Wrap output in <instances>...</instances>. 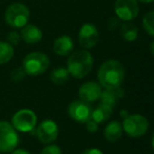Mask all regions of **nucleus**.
Instances as JSON below:
<instances>
[{
	"instance_id": "14",
	"label": "nucleus",
	"mask_w": 154,
	"mask_h": 154,
	"mask_svg": "<svg viewBox=\"0 0 154 154\" xmlns=\"http://www.w3.org/2000/svg\"><path fill=\"white\" fill-rule=\"evenodd\" d=\"M21 37L26 43L34 45L42 39V32L38 26L34 24H26L23 28H21Z\"/></svg>"
},
{
	"instance_id": "15",
	"label": "nucleus",
	"mask_w": 154,
	"mask_h": 154,
	"mask_svg": "<svg viewBox=\"0 0 154 154\" xmlns=\"http://www.w3.org/2000/svg\"><path fill=\"white\" fill-rule=\"evenodd\" d=\"M103 135H105V138L107 139V141H109V143H115V141L119 140L122 135V124L117 120L110 122L105 128Z\"/></svg>"
},
{
	"instance_id": "8",
	"label": "nucleus",
	"mask_w": 154,
	"mask_h": 154,
	"mask_svg": "<svg viewBox=\"0 0 154 154\" xmlns=\"http://www.w3.org/2000/svg\"><path fill=\"white\" fill-rule=\"evenodd\" d=\"M115 14L122 21H130L137 17L139 7L137 0H116L114 5Z\"/></svg>"
},
{
	"instance_id": "4",
	"label": "nucleus",
	"mask_w": 154,
	"mask_h": 154,
	"mask_svg": "<svg viewBox=\"0 0 154 154\" xmlns=\"http://www.w3.org/2000/svg\"><path fill=\"white\" fill-rule=\"evenodd\" d=\"M122 127V131H125L128 136L137 138L145 135L149 130V120L140 114H131L124 118Z\"/></svg>"
},
{
	"instance_id": "2",
	"label": "nucleus",
	"mask_w": 154,
	"mask_h": 154,
	"mask_svg": "<svg viewBox=\"0 0 154 154\" xmlns=\"http://www.w3.org/2000/svg\"><path fill=\"white\" fill-rule=\"evenodd\" d=\"M93 63L92 54L87 50H79L70 55L66 62V70L73 77L82 79L90 74Z\"/></svg>"
},
{
	"instance_id": "29",
	"label": "nucleus",
	"mask_w": 154,
	"mask_h": 154,
	"mask_svg": "<svg viewBox=\"0 0 154 154\" xmlns=\"http://www.w3.org/2000/svg\"><path fill=\"white\" fill-rule=\"evenodd\" d=\"M153 45H154L153 42L150 43V51H151V54H153V53H154V52H153Z\"/></svg>"
},
{
	"instance_id": "17",
	"label": "nucleus",
	"mask_w": 154,
	"mask_h": 154,
	"mask_svg": "<svg viewBox=\"0 0 154 154\" xmlns=\"http://www.w3.org/2000/svg\"><path fill=\"white\" fill-rule=\"evenodd\" d=\"M69 77H70V74H69L66 68H61V66L54 69L50 74L51 82L53 84L57 85V86H62V85L66 84L69 80Z\"/></svg>"
},
{
	"instance_id": "10",
	"label": "nucleus",
	"mask_w": 154,
	"mask_h": 154,
	"mask_svg": "<svg viewBox=\"0 0 154 154\" xmlns=\"http://www.w3.org/2000/svg\"><path fill=\"white\" fill-rule=\"evenodd\" d=\"M99 34L97 28L92 23H85L78 33V42L84 49H92L97 45Z\"/></svg>"
},
{
	"instance_id": "12",
	"label": "nucleus",
	"mask_w": 154,
	"mask_h": 154,
	"mask_svg": "<svg viewBox=\"0 0 154 154\" xmlns=\"http://www.w3.org/2000/svg\"><path fill=\"white\" fill-rule=\"evenodd\" d=\"M101 91L103 90H101V87L99 84L95 82H88L80 86L79 90H78V95L80 97V100L88 103H92L99 99Z\"/></svg>"
},
{
	"instance_id": "16",
	"label": "nucleus",
	"mask_w": 154,
	"mask_h": 154,
	"mask_svg": "<svg viewBox=\"0 0 154 154\" xmlns=\"http://www.w3.org/2000/svg\"><path fill=\"white\" fill-rule=\"evenodd\" d=\"M113 108L110 106L106 105V103H100L95 110H92L91 113V119H93L97 124H103V122H107L112 115L113 112Z\"/></svg>"
},
{
	"instance_id": "24",
	"label": "nucleus",
	"mask_w": 154,
	"mask_h": 154,
	"mask_svg": "<svg viewBox=\"0 0 154 154\" xmlns=\"http://www.w3.org/2000/svg\"><path fill=\"white\" fill-rule=\"evenodd\" d=\"M86 125H87V130H88L90 133H95V132H97V130H98V124L95 122L93 119H91V118L87 120Z\"/></svg>"
},
{
	"instance_id": "6",
	"label": "nucleus",
	"mask_w": 154,
	"mask_h": 154,
	"mask_svg": "<svg viewBox=\"0 0 154 154\" xmlns=\"http://www.w3.org/2000/svg\"><path fill=\"white\" fill-rule=\"evenodd\" d=\"M19 135L12 124L7 120H0V152L8 153L17 148Z\"/></svg>"
},
{
	"instance_id": "22",
	"label": "nucleus",
	"mask_w": 154,
	"mask_h": 154,
	"mask_svg": "<svg viewBox=\"0 0 154 154\" xmlns=\"http://www.w3.org/2000/svg\"><path fill=\"white\" fill-rule=\"evenodd\" d=\"M40 154H62V152L57 145H48L41 150Z\"/></svg>"
},
{
	"instance_id": "20",
	"label": "nucleus",
	"mask_w": 154,
	"mask_h": 154,
	"mask_svg": "<svg viewBox=\"0 0 154 154\" xmlns=\"http://www.w3.org/2000/svg\"><path fill=\"white\" fill-rule=\"evenodd\" d=\"M143 30L148 33L151 37L154 36V13L149 12L143 18Z\"/></svg>"
},
{
	"instance_id": "21",
	"label": "nucleus",
	"mask_w": 154,
	"mask_h": 154,
	"mask_svg": "<svg viewBox=\"0 0 154 154\" xmlns=\"http://www.w3.org/2000/svg\"><path fill=\"white\" fill-rule=\"evenodd\" d=\"M26 72L23 71L22 68H15L13 71L11 72L10 76H11V79L15 82H19L21 80L24 79V77H26Z\"/></svg>"
},
{
	"instance_id": "5",
	"label": "nucleus",
	"mask_w": 154,
	"mask_h": 154,
	"mask_svg": "<svg viewBox=\"0 0 154 154\" xmlns=\"http://www.w3.org/2000/svg\"><path fill=\"white\" fill-rule=\"evenodd\" d=\"M5 22L14 29H21L30 19V10L23 3L16 2L9 5L5 13Z\"/></svg>"
},
{
	"instance_id": "26",
	"label": "nucleus",
	"mask_w": 154,
	"mask_h": 154,
	"mask_svg": "<svg viewBox=\"0 0 154 154\" xmlns=\"http://www.w3.org/2000/svg\"><path fill=\"white\" fill-rule=\"evenodd\" d=\"M118 24V21L115 19V18H111L110 19V22H109V29L110 30H114V29L117 26Z\"/></svg>"
},
{
	"instance_id": "19",
	"label": "nucleus",
	"mask_w": 154,
	"mask_h": 154,
	"mask_svg": "<svg viewBox=\"0 0 154 154\" xmlns=\"http://www.w3.org/2000/svg\"><path fill=\"white\" fill-rule=\"evenodd\" d=\"M14 56V48L9 42L0 41V64L9 62Z\"/></svg>"
},
{
	"instance_id": "18",
	"label": "nucleus",
	"mask_w": 154,
	"mask_h": 154,
	"mask_svg": "<svg viewBox=\"0 0 154 154\" xmlns=\"http://www.w3.org/2000/svg\"><path fill=\"white\" fill-rule=\"evenodd\" d=\"M120 35L126 41H134L138 36V29L135 24L127 21L120 28Z\"/></svg>"
},
{
	"instance_id": "9",
	"label": "nucleus",
	"mask_w": 154,
	"mask_h": 154,
	"mask_svg": "<svg viewBox=\"0 0 154 154\" xmlns=\"http://www.w3.org/2000/svg\"><path fill=\"white\" fill-rule=\"evenodd\" d=\"M92 110L90 103L82 100H74L69 105L68 114L73 120L84 124L91 118Z\"/></svg>"
},
{
	"instance_id": "25",
	"label": "nucleus",
	"mask_w": 154,
	"mask_h": 154,
	"mask_svg": "<svg viewBox=\"0 0 154 154\" xmlns=\"http://www.w3.org/2000/svg\"><path fill=\"white\" fill-rule=\"evenodd\" d=\"M82 154H103V151H100L99 149H96V148H89V149L85 150Z\"/></svg>"
},
{
	"instance_id": "3",
	"label": "nucleus",
	"mask_w": 154,
	"mask_h": 154,
	"mask_svg": "<svg viewBox=\"0 0 154 154\" xmlns=\"http://www.w3.org/2000/svg\"><path fill=\"white\" fill-rule=\"evenodd\" d=\"M50 58L41 52H32L22 60V66L26 74L31 76L41 75L49 69Z\"/></svg>"
},
{
	"instance_id": "1",
	"label": "nucleus",
	"mask_w": 154,
	"mask_h": 154,
	"mask_svg": "<svg viewBox=\"0 0 154 154\" xmlns=\"http://www.w3.org/2000/svg\"><path fill=\"white\" fill-rule=\"evenodd\" d=\"M97 77L101 88L105 90H115L124 82L125 68L118 60H107L100 66Z\"/></svg>"
},
{
	"instance_id": "27",
	"label": "nucleus",
	"mask_w": 154,
	"mask_h": 154,
	"mask_svg": "<svg viewBox=\"0 0 154 154\" xmlns=\"http://www.w3.org/2000/svg\"><path fill=\"white\" fill-rule=\"evenodd\" d=\"M12 154H31V153L24 149H15L12 151Z\"/></svg>"
},
{
	"instance_id": "28",
	"label": "nucleus",
	"mask_w": 154,
	"mask_h": 154,
	"mask_svg": "<svg viewBox=\"0 0 154 154\" xmlns=\"http://www.w3.org/2000/svg\"><path fill=\"white\" fill-rule=\"evenodd\" d=\"M137 1H140V2H143V3H151V2H153L154 0H137Z\"/></svg>"
},
{
	"instance_id": "23",
	"label": "nucleus",
	"mask_w": 154,
	"mask_h": 154,
	"mask_svg": "<svg viewBox=\"0 0 154 154\" xmlns=\"http://www.w3.org/2000/svg\"><path fill=\"white\" fill-rule=\"evenodd\" d=\"M20 39H21V37L17 32H10L8 34V42L11 45H17L19 43Z\"/></svg>"
},
{
	"instance_id": "11",
	"label": "nucleus",
	"mask_w": 154,
	"mask_h": 154,
	"mask_svg": "<svg viewBox=\"0 0 154 154\" xmlns=\"http://www.w3.org/2000/svg\"><path fill=\"white\" fill-rule=\"evenodd\" d=\"M58 126L54 120L45 119L39 124L36 129V135L42 143H51L58 137Z\"/></svg>"
},
{
	"instance_id": "7",
	"label": "nucleus",
	"mask_w": 154,
	"mask_h": 154,
	"mask_svg": "<svg viewBox=\"0 0 154 154\" xmlns=\"http://www.w3.org/2000/svg\"><path fill=\"white\" fill-rule=\"evenodd\" d=\"M37 125V115L30 109H21L12 117V126L16 131L22 133L31 132Z\"/></svg>"
},
{
	"instance_id": "13",
	"label": "nucleus",
	"mask_w": 154,
	"mask_h": 154,
	"mask_svg": "<svg viewBox=\"0 0 154 154\" xmlns=\"http://www.w3.org/2000/svg\"><path fill=\"white\" fill-rule=\"evenodd\" d=\"M74 49V42L70 36H60L55 39L53 43V51L58 56H68Z\"/></svg>"
}]
</instances>
